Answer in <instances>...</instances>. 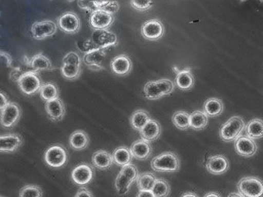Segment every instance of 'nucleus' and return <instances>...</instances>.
<instances>
[{
	"mask_svg": "<svg viewBox=\"0 0 263 197\" xmlns=\"http://www.w3.org/2000/svg\"><path fill=\"white\" fill-rule=\"evenodd\" d=\"M151 166L156 172H177L180 169L179 157L173 152H163L153 158Z\"/></svg>",
	"mask_w": 263,
	"mask_h": 197,
	"instance_id": "f257e3e1",
	"label": "nucleus"
},
{
	"mask_svg": "<svg viewBox=\"0 0 263 197\" xmlns=\"http://www.w3.org/2000/svg\"><path fill=\"white\" fill-rule=\"evenodd\" d=\"M175 89V83L167 78L149 81L144 85V92L148 100H158L164 95H169Z\"/></svg>",
	"mask_w": 263,
	"mask_h": 197,
	"instance_id": "f03ea898",
	"label": "nucleus"
},
{
	"mask_svg": "<svg viewBox=\"0 0 263 197\" xmlns=\"http://www.w3.org/2000/svg\"><path fill=\"white\" fill-rule=\"evenodd\" d=\"M244 120L240 116H233L229 119L220 129V137L226 142H233L238 140L244 131Z\"/></svg>",
	"mask_w": 263,
	"mask_h": 197,
	"instance_id": "7ed1b4c3",
	"label": "nucleus"
},
{
	"mask_svg": "<svg viewBox=\"0 0 263 197\" xmlns=\"http://www.w3.org/2000/svg\"><path fill=\"white\" fill-rule=\"evenodd\" d=\"M237 186L238 192L245 197H263V181L258 177H243Z\"/></svg>",
	"mask_w": 263,
	"mask_h": 197,
	"instance_id": "20e7f679",
	"label": "nucleus"
},
{
	"mask_svg": "<svg viewBox=\"0 0 263 197\" xmlns=\"http://www.w3.org/2000/svg\"><path fill=\"white\" fill-rule=\"evenodd\" d=\"M43 84L39 73L36 71L24 72L18 80L20 89L26 95H31L40 92Z\"/></svg>",
	"mask_w": 263,
	"mask_h": 197,
	"instance_id": "39448f33",
	"label": "nucleus"
},
{
	"mask_svg": "<svg viewBox=\"0 0 263 197\" xmlns=\"http://www.w3.org/2000/svg\"><path fill=\"white\" fill-rule=\"evenodd\" d=\"M68 159L67 149L61 144L53 145L46 151L44 160L50 167L60 169L65 166Z\"/></svg>",
	"mask_w": 263,
	"mask_h": 197,
	"instance_id": "423d86ee",
	"label": "nucleus"
},
{
	"mask_svg": "<svg viewBox=\"0 0 263 197\" xmlns=\"http://www.w3.org/2000/svg\"><path fill=\"white\" fill-rule=\"evenodd\" d=\"M115 22V15L104 9H97L91 12L90 25L95 30L108 29Z\"/></svg>",
	"mask_w": 263,
	"mask_h": 197,
	"instance_id": "0eeeda50",
	"label": "nucleus"
},
{
	"mask_svg": "<svg viewBox=\"0 0 263 197\" xmlns=\"http://www.w3.org/2000/svg\"><path fill=\"white\" fill-rule=\"evenodd\" d=\"M58 30V26L52 20L36 22L32 25V36L35 40H42L54 35Z\"/></svg>",
	"mask_w": 263,
	"mask_h": 197,
	"instance_id": "6e6552de",
	"label": "nucleus"
},
{
	"mask_svg": "<svg viewBox=\"0 0 263 197\" xmlns=\"http://www.w3.org/2000/svg\"><path fill=\"white\" fill-rule=\"evenodd\" d=\"M164 33L163 23L157 18L147 20L141 27V34L146 40L156 41L160 40Z\"/></svg>",
	"mask_w": 263,
	"mask_h": 197,
	"instance_id": "1a4fd4ad",
	"label": "nucleus"
},
{
	"mask_svg": "<svg viewBox=\"0 0 263 197\" xmlns=\"http://www.w3.org/2000/svg\"><path fill=\"white\" fill-rule=\"evenodd\" d=\"M61 30L67 34H76L81 29V19L73 12H64L58 19Z\"/></svg>",
	"mask_w": 263,
	"mask_h": 197,
	"instance_id": "9d476101",
	"label": "nucleus"
},
{
	"mask_svg": "<svg viewBox=\"0 0 263 197\" xmlns=\"http://www.w3.org/2000/svg\"><path fill=\"white\" fill-rule=\"evenodd\" d=\"M22 111L19 105L10 102L8 105L1 110V124L4 128H12L21 119Z\"/></svg>",
	"mask_w": 263,
	"mask_h": 197,
	"instance_id": "9b49d317",
	"label": "nucleus"
},
{
	"mask_svg": "<svg viewBox=\"0 0 263 197\" xmlns=\"http://www.w3.org/2000/svg\"><path fill=\"white\" fill-rule=\"evenodd\" d=\"M95 171L93 167L87 163L78 165L72 171L71 177L78 186H84L93 180Z\"/></svg>",
	"mask_w": 263,
	"mask_h": 197,
	"instance_id": "f8f14e48",
	"label": "nucleus"
},
{
	"mask_svg": "<svg viewBox=\"0 0 263 197\" xmlns=\"http://www.w3.org/2000/svg\"><path fill=\"white\" fill-rule=\"evenodd\" d=\"M92 40L100 48L104 49L110 46H115L118 43L116 34L109 29L93 31Z\"/></svg>",
	"mask_w": 263,
	"mask_h": 197,
	"instance_id": "ddd939ff",
	"label": "nucleus"
},
{
	"mask_svg": "<svg viewBox=\"0 0 263 197\" xmlns=\"http://www.w3.org/2000/svg\"><path fill=\"white\" fill-rule=\"evenodd\" d=\"M229 168V160L224 155H212L208 159L206 163V169L213 175H221L224 173Z\"/></svg>",
	"mask_w": 263,
	"mask_h": 197,
	"instance_id": "4468645a",
	"label": "nucleus"
},
{
	"mask_svg": "<svg viewBox=\"0 0 263 197\" xmlns=\"http://www.w3.org/2000/svg\"><path fill=\"white\" fill-rule=\"evenodd\" d=\"M105 56V49H99L93 51V52L84 54L83 60L89 69L93 71H100L104 69L103 62H104Z\"/></svg>",
	"mask_w": 263,
	"mask_h": 197,
	"instance_id": "2eb2a0df",
	"label": "nucleus"
},
{
	"mask_svg": "<svg viewBox=\"0 0 263 197\" xmlns=\"http://www.w3.org/2000/svg\"><path fill=\"white\" fill-rule=\"evenodd\" d=\"M235 149L237 153L241 156L251 157L256 153L257 144L248 136H240L235 141Z\"/></svg>",
	"mask_w": 263,
	"mask_h": 197,
	"instance_id": "dca6fc26",
	"label": "nucleus"
},
{
	"mask_svg": "<svg viewBox=\"0 0 263 197\" xmlns=\"http://www.w3.org/2000/svg\"><path fill=\"white\" fill-rule=\"evenodd\" d=\"M45 109L49 119L55 123L62 120L65 115V106L60 98L46 103Z\"/></svg>",
	"mask_w": 263,
	"mask_h": 197,
	"instance_id": "f3484780",
	"label": "nucleus"
},
{
	"mask_svg": "<svg viewBox=\"0 0 263 197\" xmlns=\"http://www.w3.org/2000/svg\"><path fill=\"white\" fill-rule=\"evenodd\" d=\"M23 143V139L18 134H7L0 137V151L2 152H13L17 150Z\"/></svg>",
	"mask_w": 263,
	"mask_h": 197,
	"instance_id": "a211bd4d",
	"label": "nucleus"
},
{
	"mask_svg": "<svg viewBox=\"0 0 263 197\" xmlns=\"http://www.w3.org/2000/svg\"><path fill=\"white\" fill-rule=\"evenodd\" d=\"M134 158L139 160H145L149 158L152 152V146L150 142L141 139L132 143L130 148Z\"/></svg>",
	"mask_w": 263,
	"mask_h": 197,
	"instance_id": "6ab92c4d",
	"label": "nucleus"
},
{
	"mask_svg": "<svg viewBox=\"0 0 263 197\" xmlns=\"http://www.w3.org/2000/svg\"><path fill=\"white\" fill-rule=\"evenodd\" d=\"M110 66L117 75H126L132 70V60L127 55L121 54L112 60Z\"/></svg>",
	"mask_w": 263,
	"mask_h": 197,
	"instance_id": "aec40b11",
	"label": "nucleus"
},
{
	"mask_svg": "<svg viewBox=\"0 0 263 197\" xmlns=\"http://www.w3.org/2000/svg\"><path fill=\"white\" fill-rule=\"evenodd\" d=\"M161 125L155 120H150L145 126L140 131L141 139L148 142L156 140L161 135Z\"/></svg>",
	"mask_w": 263,
	"mask_h": 197,
	"instance_id": "412c9836",
	"label": "nucleus"
},
{
	"mask_svg": "<svg viewBox=\"0 0 263 197\" xmlns=\"http://www.w3.org/2000/svg\"><path fill=\"white\" fill-rule=\"evenodd\" d=\"M113 156L110 152L106 150H98L95 152L92 156V163L93 166L101 169L106 170L109 169L113 164Z\"/></svg>",
	"mask_w": 263,
	"mask_h": 197,
	"instance_id": "4be33fe9",
	"label": "nucleus"
},
{
	"mask_svg": "<svg viewBox=\"0 0 263 197\" xmlns=\"http://www.w3.org/2000/svg\"><path fill=\"white\" fill-rule=\"evenodd\" d=\"M90 139L87 132L78 129L72 132L69 138L70 147L75 150H83L88 146Z\"/></svg>",
	"mask_w": 263,
	"mask_h": 197,
	"instance_id": "5701e85b",
	"label": "nucleus"
},
{
	"mask_svg": "<svg viewBox=\"0 0 263 197\" xmlns=\"http://www.w3.org/2000/svg\"><path fill=\"white\" fill-rule=\"evenodd\" d=\"M30 66L33 71H50L54 69V66L48 57L42 53L36 54L30 60Z\"/></svg>",
	"mask_w": 263,
	"mask_h": 197,
	"instance_id": "b1692460",
	"label": "nucleus"
},
{
	"mask_svg": "<svg viewBox=\"0 0 263 197\" xmlns=\"http://www.w3.org/2000/svg\"><path fill=\"white\" fill-rule=\"evenodd\" d=\"M177 86L182 90H189L195 84V78L190 69H186L180 71L175 78Z\"/></svg>",
	"mask_w": 263,
	"mask_h": 197,
	"instance_id": "393cba45",
	"label": "nucleus"
},
{
	"mask_svg": "<svg viewBox=\"0 0 263 197\" xmlns=\"http://www.w3.org/2000/svg\"><path fill=\"white\" fill-rule=\"evenodd\" d=\"M246 135L252 140H259L263 138V120L261 119H254L246 125Z\"/></svg>",
	"mask_w": 263,
	"mask_h": 197,
	"instance_id": "a878e982",
	"label": "nucleus"
},
{
	"mask_svg": "<svg viewBox=\"0 0 263 197\" xmlns=\"http://www.w3.org/2000/svg\"><path fill=\"white\" fill-rule=\"evenodd\" d=\"M224 105L218 98H211L206 100L204 104V112L208 116L216 117L222 113Z\"/></svg>",
	"mask_w": 263,
	"mask_h": 197,
	"instance_id": "bb28decb",
	"label": "nucleus"
},
{
	"mask_svg": "<svg viewBox=\"0 0 263 197\" xmlns=\"http://www.w3.org/2000/svg\"><path fill=\"white\" fill-rule=\"evenodd\" d=\"M39 92L41 98L46 101V103L59 98L60 92L58 86L50 82L44 83Z\"/></svg>",
	"mask_w": 263,
	"mask_h": 197,
	"instance_id": "cd10ccee",
	"label": "nucleus"
},
{
	"mask_svg": "<svg viewBox=\"0 0 263 197\" xmlns=\"http://www.w3.org/2000/svg\"><path fill=\"white\" fill-rule=\"evenodd\" d=\"M112 156H113L114 163L118 166H122V167L130 163L132 157H133L130 149L125 146L117 148L114 151Z\"/></svg>",
	"mask_w": 263,
	"mask_h": 197,
	"instance_id": "c85d7f7f",
	"label": "nucleus"
},
{
	"mask_svg": "<svg viewBox=\"0 0 263 197\" xmlns=\"http://www.w3.org/2000/svg\"><path fill=\"white\" fill-rule=\"evenodd\" d=\"M150 120V116L146 111L138 109L132 114L130 123L133 129L141 131Z\"/></svg>",
	"mask_w": 263,
	"mask_h": 197,
	"instance_id": "c756f323",
	"label": "nucleus"
},
{
	"mask_svg": "<svg viewBox=\"0 0 263 197\" xmlns=\"http://www.w3.org/2000/svg\"><path fill=\"white\" fill-rule=\"evenodd\" d=\"M204 111L197 110L190 115L191 128L195 130L204 129L208 125L209 118Z\"/></svg>",
	"mask_w": 263,
	"mask_h": 197,
	"instance_id": "7c9ffc66",
	"label": "nucleus"
},
{
	"mask_svg": "<svg viewBox=\"0 0 263 197\" xmlns=\"http://www.w3.org/2000/svg\"><path fill=\"white\" fill-rule=\"evenodd\" d=\"M158 179L150 172H143L140 174L137 180V184L140 190L152 191Z\"/></svg>",
	"mask_w": 263,
	"mask_h": 197,
	"instance_id": "2f4dec72",
	"label": "nucleus"
},
{
	"mask_svg": "<svg viewBox=\"0 0 263 197\" xmlns=\"http://www.w3.org/2000/svg\"><path fill=\"white\" fill-rule=\"evenodd\" d=\"M132 183H133V182L120 171L119 174L115 180V189H116L117 192L119 195H127L130 191Z\"/></svg>",
	"mask_w": 263,
	"mask_h": 197,
	"instance_id": "473e14b6",
	"label": "nucleus"
},
{
	"mask_svg": "<svg viewBox=\"0 0 263 197\" xmlns=\"http://www.w3.org/2000/svg\"><path fill=\"white\" fill-rule=\"evenodd\" d=\"M172 121L174 125L181 130H185L191 127L190 114L185 111H178L175 112L172 116Z\"/></svg>",
	"mask_w": 263,
	"mask_h": 197,
	"instance_id": "72a5a7b5",
	"label": "nucleus"
},
{
	"mask_svg": "<svg viewBox=\"0 0 263 197\" xmlns=\"http://www.w3.org/2000/svg\"><path fill=\"white\" fill-rule=\"evenodd\" d=\"M152 191L155 197H167L170 194L171 186L166 180L158 179Z\"/></svg>",
	"mask_w": 263,
	"mask_h": 197,
	"instance_id": "f704fd0d",
	"label": "nucleus"
},
{
	"mask_svg": "<svg viewBox=\"0 0 263 197\" xmlns=\"http://www.w3.org/2000/svg\"><path fill=\"white\" fill-rule=\"evenodd\" d=\"M61 73L64 78L69 80H75L79 78L81 74V66L63 64L61 66Z\"/></svg>",
	"mask_w": 263,
	"mask_h": 197,
	"instance_id": "c9c22d12",
	"label": "nucleus"
},
{
	"mask_svg": "<svg viewBox=\"0 0 263 197\" xmlns=\"http://www.w3.org/2000/svg\"><path fill=\"white\" fill-rule=\"evenodd\" d=\"M44 192L36 185H27L20 191L19 197H43Z\"/></svg>",
	"mask_w": 263,
	"mask_h": 197,
	"instance_id": "e433bc0d",
	"label": "nucleus"
},
{
	"mask_svg": "<svg viewBox=\"0 0 263 197\" xmlns=\"http://www.w3.org/2000/svg\"><path fill=\"white\" fill-rule=\"evenodd\" d=\"M63 64L72 65V66H81L82 58L76 52H70L66 54L63 58Z\"/></svg>",
	"mask_w": 263,
	"mask_h": 197,
	"instance_id": "4c0bfd02",
	"label": "nucleus"
},
{
	"mask_svg": "<svg viewBox=\"0 0 263 197\" xmlns=\"http://www.w3.org/2000/svg\"><path fill=\"white\" fill-rule=\"evenodd\" d=\"M121 172H123L126 176L128 177L133 183L138 180V176L140 175L136 166L132 163H129V164L123 166Z\"/></svg>",
	"mask_w": 263,
	"mask_h": 197,
	"instance_id": "58836bf2",
	"label": "nucleus"
},
{
	"mask_svg": "<svg viewBox=\"0 0 263 197\" xmlns=\"http://www.w3.org/2000/svg\"><path fill=\"white\" fill-rule=\"evenodd\" d=\"M79 49L80 50H81V52H84V54H86L88 53V52H93V51L97 50V49H101V48H100L93 42L92 38H89V40H85V41L81 43Z\"/></svg>",
	"mask_w": 263,
	"mask_h": 197,
	"instance_id": "ea45409f",
	"label": "nucleus"
},
{
	"mask_svg": "<svg viewBox=\"0 0 263 197\" xmlns=\"http://www.w3.org/2000/svg\"><path fill=\"white\" fill-rule=\"evenodd\" d=\"M130 6L140 12H145L152 8V5L154 4L152 1H130Z\"/></svg>",
	"mask_w": 263,
	"mask_h": 197,
	"instance_id": "a19ab883",
	"label": "nucleus"
},
{
	"mask_svg": "<svg viewBox=\"0 0 263 197\" xmlns=\"http://www.w3.org/2000/svg\"><path fill=\"white\" fill-rule=\"evenodd\" d=\"M78 4L81 9H87V10L90 11L91 12H95L97 9H99L98 6H96L95 1H79Z\"/></svg>",
	"mask_w": 263,
	"mask_h": 197,
	"instance_id": "79ce46f5",
	"label": "nucleus"
},
{
	"mask_svg": "<svg viewBox=\"0 0 263 197\" xmlns=\"http://www.w3.org/2000/svg\"><path fill=\"white\" fill-rule=\"evenodd\" d=\"M101 9L107 11V12H110V13H116L119 9V3L117 1H107V4L104 6Z\"/></svg>",
	"mask_w": 263,
	"mask_h": 197,
	"instance_id": "37998d69",
	"label": "nucleus"
},
{
	"mask_svg": "<svg viewBox=\"0 0 263 197\" xmlns=\"http://www.w3.org/2000/svg\"><path fill=\"white\" fill-rule=\"evenodd\" d=\"M0 55H1L2 61L5 63L6 66H7V67H11L12 63H13L11 55L7 53V52H4V51H1V52H0Z\"/></svg>",
	"mask_w": 263,
	"mask_h": 197,
	"instance_id": "c03bdc74",
	"label": "nucleus"
},
{
	"mask_svg": "<svg viewBox=\"0 0 263 197\" xmlns=\"http://www.w3.org/2000/svg\"><path fill=\"white\" fill-rule=\"evenodd\" d=\"M74 197H93V194L87 188H81L78 189Z\"/></svg>",
	"mask_w": 263,
	"mask_h": 197,
	"instance_id": "a18cd8bd",
	"label": "nucleus"
},
{
	"mask_svg": "<svg viewBox=\"0 0 263 197\" xmlns=\"http://www.w3.org/2000/svg\"><path fill=\"white\" fill-rule=\"evenodd\" d=\"M0 95H1V102H0V109L3 110L7 105L10 103V102L7 100V95L4 93V92H0Z\"/></svg>",
	"mask_w": 263,
	"mask_h": 197,
	"instance_id": "49530a36",
	"label": "nucleus"
},
{
	"mask_svg": "<svg viewBox=\"0 0 263 197\" xmlns=\"http://www.w3.org/2000/svg\"><path fill=\"white\" fill-rule=\"evenodd\" d=\"M136 197H155L152 191L140 190Z\"/></svg>",
	"mask_w": 263,
	"mask_h": 197,
	"instance_id": "de8ad7c7",
	"label": "nucleus"
},
{
	"mask_svg": "<svg viewBox=\"0 0 263 197\" xmlns=\"http://www.w3.org/2000/svg\"><path fill=\"white\" fill-rule=\"evenodd\" d=\"M203 197H222L219 193L215 192H210L209 193L205 194Z\"/></svg>",
	"mask_w": 263,
	"mask_h": 197,
	"instance_id": "09e8293b",
	"label": "nucleus"
},
{
	"mask_svg": "<svg viewBox=\"0 0 263 197\" xmlns=\"http://www.w3.org/2000/svg\"><path fill=\"white\" fill-rule=\"evenodd\" d=\"M181 197H199L196 193L193 192H187L183 194Z\"/></svg>",
	"mask_w": 263,
	"mask_h": 197,
	"instance_id": "8fccbe9b",
	"label": "nucleus"
},
{
	"mask_svg": "<svg viewBox=\"0 0 263 197\" xmlns=\"http://www.w3.org/2000/svg\"><path fill=\"white\" fill-rule=\"evenodd\" d=\"M228 197H245L244 195H241L240 192H232V193L229 194L228 195Z\"/></svg>",
	"mask_w": 263,
	"mask_h": 197,
	"instance_id": "3c124183",
	"label": "nucleus"
},
{
	"mask_svg": "<svg viewBox=\"0 0 263 197\" xmlns=\"http://www.w3.org/2000/svg\"><path fill=\"white\" fill-rule=\"evenodd\" d=\"M1 197H4V196H1Z\"/></svg>",
	"mask_w": 263,
	"mask_h": 197,
	"instance_id": "603ef678",
	"label": "nucleus"
}]
</instances>
